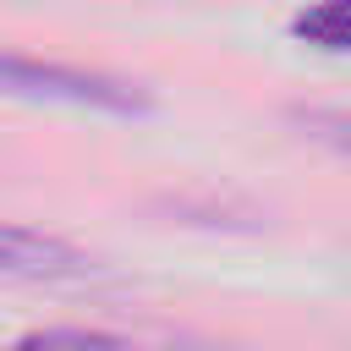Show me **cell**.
I'll use <instances>...</instances> for the list:
<instances>
[{"label":"cell","mask_w":351,"mask_h":351,"mask_svg":"<svg viewBox=\"0 0 351 351\" xmlns=\"http://www.w3.org/2000/svg\"><path fill=\"white\" fill-rule=\"evenodd\" d=\"M0 93L27 99V104H66V110H93V115H148L154 99L110 71L66 66V60H38L22 49H0Z\"/></svg>","instance_id":"1"},{"label":"cell","mask_w":351,"mask_h":351,"mask_svg":"<svg viewBox=\"0 0 351 351\" xmlns=\"http://www.w3.org/2000/svg\"><path fill=\"white\" fill-rule=\"evenodd\" d=\"M11 351H126V340H121V335H110V329L55 324V329H33V335H22Z\"/></svg>","instance_id":"3"},{"label":"cell","mask_w":351,"mask_h":351,"mask_svg":"<svg viewBox=\"0 0 351 351\" xmlns=\"http://www.w3.org/2000/svg\"><path fill=\"white\" fill-rule=\"evenodd\" d=\"M0 274H5V280L60 285V280H88V274H93V258H88L82 247H71L66 236H49V230L5 225V219H0Z\"/></svg>","instance_id":"2"},{"label":"cell","mask_w":351,"mask_h":351,"mask_svg":"<svg viewBox=\"0 0 351 351\" xmlns=\"http://www.w3.org/2000/svg\"><path fill=\"white\" fill-rule=\"evenodd\" d=\"M291 27H296V38H302V44L340 55V49H346V0H318V5H307Z\"/></svg>","instance_id":"4"}]
</instances>
